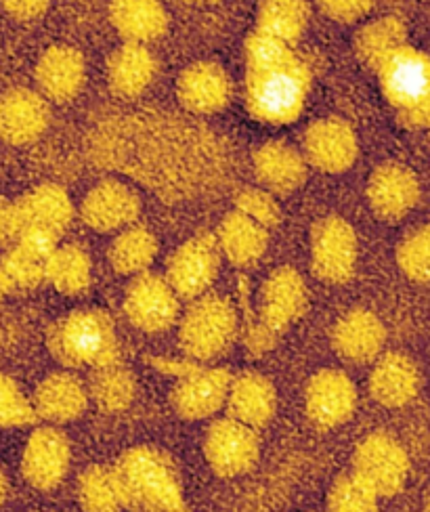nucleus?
<instances>
[{
	"label": "nucleus",
	"instance_id": "1",
	"mask_svg": "<svg viewBox=\"0 0 430 512\" xmlns=\"http://www.w3.org/2000/svg\"><path fill=\"white\" fill-rule=\"evenodd\" d=\"M86 152L95 164L145 183L162 198H191L217 187L229 166L225 141L208 126L162 112L99 122Z\"/></svg>",
	"mask_w": 430,
	"mask_h": 512
},
{
	"label": "nucleus",
	"instance_id": "2",
	"mask_svg": "<svg viewBox=\"0 0 430 512\" xmlns=\"http://www.w3.org/2000/svg\"><path fill=\"white\" fill-rule=\"evenodd\" d=\"M244 99L248 114L271 126L303 116L313 87L311 66L286 42L254 30L246 38Z\"/></svg>",
	"mask_w": 430,
	"mask_h": 512
},
{
	"label": "nucleus",
	"instance_id": "3",
	"mask_svg": "<svg viewBox=\"0 0 430 512\" xmlns=\"http://www.w3.org/2000/svg\"><path fill=\"white\" fill-rule=\"evenodd\" d=\"M124 508L135 512H191L177 466L156 447L139 445L114 466Z\"/></svg>",
	"mask_w": 430,
	"mask_h": 512
},
{
	"label": "nucleus",
	"instance_id": "4",
	"mask_svg": "<svg viewBox=\"0 0 430 512\" xmlns=\"http://www.w3.org/2000/svg\"><path fill=\"white\" fill-rule=\"evenodd\" d=\"M47 347L61 366L103 368L116 364L120 347L112 317L101 309H78L49 330Z\"/></svg>",
	"mask_w": 430,
	"mask_h": 512
},
{
	"label": "nucleus",
	"instance_id": "5",
	"mask_svg": "<svg viewBox=\"0 0 430 512\" xmlns=\"http://www.w3.org/2000/svg\"><path fill=\"white\" fill-rule=\"evenodd\" d=\"M380 89L399 122L407 128H430V57L403 45L378 70Z\"/></svg>",
	"mask_w": 430,
	"mask_h": 512
},
{
	"label": "nucleus",
	"instance_id": "6",
	"mask_svg": "<svg viewBox=\"0 0 430 512\" xmlns=\"http://www.w3.org/2000/svg\"><path fill=\"white\" fill-rule=\"evenodd\" d=\"M238 334V311L221 294H204L193 301L181 319L179 343L193 361L225 355Z\"/></svg>",
	"mask_w": 430,
	"mask_h": 512
},
{
	"label": "nucleus",
	"instance_id": "7",
	"mask_svg": "<svg viewBox=\"0 0 430 512\" xmlns=\"http://www.w3.org/2000/svg\"><path fill=\"white\" fill-rule=\"evenodd\" d=\"M353 475L378 498H391L401 492L410 475V458L395 437L372 433L357 445Z\"/></svg>",
	"mask_w": 430,
	"mask_h": 512
},
{
	"label": "nucleus",
	"instance_id": "8",
	"mask_svg": "<svg viewBox=\"0 0 430 512\" xmlns=\"http://www.w3.org/2000/svg\"><path fill=\"white\" fill-rule=\"evenodd\" d=\"M221 250L214 233H198L170 254L166 282L185 301H196L217 282L221 269Z\"/></svg>",
	"mask_w": 430,
	"mask_h": 512
},
{
	"label": "nucleus",
	"instance_id": "9",
	"mask_svg": "<svg viewBox=\"0 0 430 512\" xmlns=\"http://www.w3.org/2000/svg\"><path fill=\"white\" fill-rule=\"evenodd\" d=\"M357 236L349 221L330 215L311 231V267L326 284H347L357 267Z\"/></svg>",
	"mask_w": 430,
	"mask_h": 512
},
{
	"label": "nucleus",
	"instance_id": "10",
	"mask_svg": "<svg viewBox=\"0 0 430 512\" xmlns=\"http://www.w3.org/2000/svg\"><path fill=\"white\" fill-rule=\"evenodd\" d=\"M181 298L166 277L156 273H139L126 288L124 313L137 330L147 334L166 332L177 324Z\"/></svg>",
	"mask_w": 430,
	"mask_h": 512
},
{
	"label": "nucleus",
	"instance_id": "11",
	"mask_svg": "<svg viewBox=\"0 0 430 512\" xmlns=\"http://www.w3.org/2000/svg\"><path fill=\"white\" fill-rule=\"evenodd\" d=\"M204 454L214 473L225 479H235L252 471L258 454H261V439L250 426L233 418H223L208 429Z\"/></svg>",
	"mask_w": 430,
	"mask_h": 512
},
{
	"label": "nucleus",
	"instance_id": "12",
	"mask_svg": "<svg viewBox=\"0 0 430 512\" xmlns=\"http://www.w3.org/2000/svg\"><path fill=\"white\" fill-rule=\"evenodd\" d=\"M303 156L321 173L340 175L349 170L359 154V141L353 126L336 116L315 120L305 133Z\"/></svg>",
	"mask_w": 430,
	"mask_h": 512
},
{
	"label": "nucleus",
	"instance_id": "13",
	"mask_svg": "<svg viewBox=\"0 0 430 512\" xmlns=\"http://www.w3.org/2000/svg\"><path fill=\"white\" fill-rule=\"evenodd\" d=\"M15 238L24 231H42L61 238L74 221V204L57 183H42L13 202Z\"/></svg>",
	"mask_w": 430,
	"mask_h": 512
},
{
	"label": "nucleus",
	"instance_id": "14",
	"mask_svg": "<svg viewBox=\"0 0 430 512\" xmlns=\"http://www.w3.org/2000/svg\"><path fill=\"white\" fill-rule=\"evenodd\" d=\"M309 305V290L296 269H275L261 290V326L271 334H282L305 315Z\"/></svg>",
	"mask_w": 430,
	"mask_h": 512
},
{
	"label": "nucleus",
	"instance_id": "15",
	"mask_svg": "<svg viewBox=\"0 0 430 512\" xmlns=\"http://www.w3.org/2000/svg\"><path fill=\"white\" fill-rule=\"evenodd\" d=\"M141 215V198L137 191L118 179L99 181L80 206L82 221L95 231L112 233L135 225Z\"/></svg>",
	"mask_w": 430,
	"mask_h": 512
},
{
	"label": "nucleus",
	"instance_id": "16",
	"mask_svg": "<svg viewBox=\"0 0 430 512\" xmlns=\"http://www.w3.org/2000/svg\"><path fill=\"white\" fill-rule=\"evenodd\" d=\"M70 441L55 426H42L36 429L24 450L21 458V473L26 481L40 489V492H51L70 471Z\"/></svg>",
	"mask_w": 430,
	"mask_h": 512
},
{
	"label": "nucleus",
	"instance_id": "17",
	"mask_svg": "<svg viewBox=\"0 0 430 512\" xmlns=\"http://www.w3.org/2000/svg\"><path fill=\"white\" fill-rule=\"evenodd\" d=\"M231 374L225 368L191 366L172 389V405L185 420H202L225 408Z\"/></svg>",
	"mask_w": 430,
	"mask_h": 512
},
{
	"label": "nucleus",
	"instance_id": "18",
	"mask_svg": "<svg viewBox=\"0 0 430 512\" xmlns=\"http://www.w3.org/2000/svg\"><path fill=\"white\" fill-rule=\"evenodd\" d=\"M355 405V384L340 370H321L307 384V416L319 429H336L344 424L353 416Z\"/></svg>",
	"mask_w": 430,
	"mask_h": 512
},
{
	"label": "nucleus",
	"instance_id": "19",
	"mask_svg": "<svg viewBox=\"0 0 430 512\" xmlns=\"http://www.w3.org/2000/svg\"><path fill=\"white\" fill-rule=\"evenodd\" d=\"M59 246V238L42 231H24L13 240V246L0 261L9 290H32L47 282V265Z\"/></svg>",
	"mask_w": 430,
	"mask_h": 512
},
{
	"label": "nucleus",
	"instance_id": "20",
	"mask_svg": "<svg viewBox=\"0 0 430 512\" xmlns=\"http://www.w3.org/2000/svg\"><path fill=\"white\" fill-rule=\"evenodd\" d=\"M177 97L193 116H214L231 101V80L217 61H196L177 80Z\"/></svg>",
	"mask_w": 430,
	"mask_h": 512
},
{
	"label": "nucleus",
	"instance_id": "21",
	"mask_svg": "<svg viewBox=\"0 0 430 512\" xmlns=\"http://www.w3.org/2000/svg\"><path fill=\"white\" fill-rule=\"evenodd\" d=\"M368 202L384 221H401L420 200V183L410 168L386 162L378 166L368 181Z\"/></svg>",
	"mask_w": 430,
	"mask_h": 512
},
{
	"label": "nucleus",
	"instance_id": "22",
	"mask_svg": "<svg viewBox=\"0 0 430 512\" xmlns=\"http://www.w3.org/2000/svg\"><path fill=\"white\" fill-rule=\"evenodd\" d=\"M51 122L49 99L30 89H11L0 97V139L26 145L47 133Z\"/></svg>",
	"mask_w": 430,
	"mask_h": 512
},
{
	"label": "nucleus",
	"instance_id": "23",
	"mask_svg": "<svg viewBox=\"0 0 430 512\" xmlns=\"http://www.w3.org/2000/svg\"><path fill=\"white\" fill-rule=\"evenodd\" d=\"M84 55L68 45H55L40 55L36 63V82L40 95L55 103L72 101L84 87Z\"/></svg>",
	"mask_w": 430,
	"mask_h": 512
},
{
	"label": "nucleus",
	"instance_id": "24",
	"mask_svg": "<svg viewBox=\"0 0 430 512\" xmlns=\"http://www.w3.org/2000/svg\"><path fill=\"white\" fill-rule=\"evenodd\" d=\"M256 179L273 196H288L307 179V160L284 141H269L252 156Z\"/></svg>",
	"mask_w": 430,
	"mask_h": 512
},
{
	"label": "nucleus",
	"instance_id": "25",
	"mask_svg": "<svg viewBox=\"0 0 430 512\" xmlns=\"http://www.w3.org/2000/svg\"><path fill=\"white\" fill-rule=\"evenodd\" d=\"M386 340L384 324L380 317L368 309H353L344 313L334 330L332 345L340 357L353 361V364H365L380 355Z\"/></svg>",
	"mask_w": 430,
	"mask_h": 512
},
{
	"label": "nucleus",
	"instance_id": "26",
	"mask_svg": "<svg viewBox=\"0 0 430 512\" xmlns=\"http://www.w3.org/2000/svg\"><path fill=\"white\" fill-rule=\"evenodd\" d=\"M225 408L229 418L258 431L275 416L277 393L273 384L256 372L242 374L231 380Z\"/></svg>",
	"mask_w": 430,
	"mask_h": 512
},
{
	"label": "nucleus",
	"instance_id": "27",
	"mask_svg": "<svg viewBox=\"0 0 430 512\" xmlns=\"http://www.w3.org/2000/svg\"><path fill=\"white\" fill-rule=\"evenodd\" d=\"M158 74V59L147 45L124 42L107 61V82L112 93L122 99L143 95Z\"/></svg>",
	"mask_w": 430,
	"mask_h": 512
},
{
	"label": "nucleus",
	"instance_id": "28",
	"mask_svg": "<svg viewBox=\"0 0 430 512\" xmlns=\"http://www.w3.org/2000/svg\"><path fill=\"white\" fill-rule=\"evenodd\" d=\"M36 418L53 424H66L82 416L89 405V391L72 374H51L38 384L32 399Z\"/></svg>",
	"mask_w": 430,
	"mask_h": 512
},
{
	"label": "nucleus",
	"instance_id": "29",
	"mask_svg": "<svg viewBox=\"0 0 430 512\" xmlns=\"http://www.w3.org/2000/svg\"><path fill=\"white\" fill-rule=\"evenodd\" d=\"M420 389V372L414 361L401 355H384L370 376V393L384 408H403Z\"/></svg>",
	"mask_w": 430,
	"mask_h": 512
},
{
	"label": "nucleus",
	"instance_id": "30",
	"mask_svg": "<svg viewBox=\"0 0 430 512\" xmlns=\"http://www.w3.org/2000/svg\"><path fill=\"white\" fill-rule=\"evenodd\" d=\"M110 19L126 42L149 45L168 30V11L162 0H112Z\"/></svg>",
	"mask_w": 430,
	"mask_h": 512
},
{
	"label": "nucleus",
	"instance_id": "31",
	"mask_svg": "<svg viewBox=\"0 0 430 512\" xmlns=\"http://www.w3.org/2000/svg\"><path fill=\"white\" fill-rule=\"evenodd\" d=\"M214 238L225 259L238 267H250L261 261L269 246V231L238 210H231L221 221Z\"/></svg>",
	"mask_w": 430,
	"mask_h": 512
},
{
	"label": "nucleus",
	"instance_id": "32",
	"mask_svg": "<svg viewBox=\"0 0 430 512\" xmlns=\"http://www.w3.org/2000/svg\"><path fill=\"white\" fill-rule=\"evenodd\" d=\"M311 19L307 0H261L256 9V30L294 47Z\"/></svg>",
	"mask_w": 430,
	"mask_h": 512
},
{
	"label": "nucleus",
	"instance_id": "33",
	"mask_svg": "<svg viewBox=\"0 0 430 512\" xmlns=\"http://www.w3.org/2000/svg\"><path fill=\"white\" fill-rule=\"evenodd\" d=\"M158 256V240L152 231L141 225L122 229L110 246V265L120 275L145 273Z\"/></svg>",
	"mask_w": 430,
	"mask_h": 512
},
{
	"label": "nucleus",
	"instance_id": "34",
	"mask_svg": "<svg viewBox=\"0 0 430 512\" xmlns=\"http://www.w3.org/2000/svg\"><path fill=\"white\" fill-rule=\"evenodd\" d=\"M403 45H407L405 26L403 21L391 15L370 21L355 36V53L359 61L374 72L386 57H391Z\"/></svg>",
	"mask_w": 430,
	"mask_h": 512
},
{
	"label": "nucleus",
	"instance_id": "35",
	"mask_svg": "<svg viewBox=\"0 0 430 512\" xmlns=\"http://www.w3.org/2000/svg\"><path fill=\"white\" fill-rule=\"evenodd\" d=\"M91 256L76 244L57 246L47 265V282L61 294L76 296L91 286Z\"/></svg>",
	"mask_w": 430,
	"mask_h": 512
},
{
	"label": "nucleus",
	"instance_id": "36",
	"mask_svg": "<svg viewBox=\"0 0 430 512\" xmlns=\"http://www.w3.org/2000/svg\"><path fill=\"white\" fill-rule=\"evenodd\" d=\"M89 395L103 412H122L135 399V376L122 368L118 361L110 366L97 368L91 376Z\"/></svg>",
	"mask_w": 430,
	"mask_h": 512
},
{
	"label": "nucleus",
	"instance_id": "37",
	"mask_svg": "<svg viewBox=\"0 0 430 512\" xmlns=\"http://www.w3.org/2000/svg\"><path fill=\"white\" fill-rule=\"evenodd\" d=\"M78 502L84 512H120L124 504L114 466L86 468L78 481Z\"/></svg>",
	"mask_w": 430,
	"mask_h": 512
},
{
	"label": "nucleus",
	"instance_id": "38",
	"mask_svg": "<svg viewBox=\"0 0 430 512\" xmlns=\"http://www.w3.org/2000/svg\"><path fill=\"white\" fill-rule=\"evenodd\" d=\"M397 265L412 282H430V225L407 233L397 246Z\"/></svg>",
	"mask_w": 430,
	"mask_h": 512
},
{
	"label": "nucleus",
	"instance_id": "39",
	"mask_svg": "<svg viewBox=\"0 0 430 512\" xmlns=\"http://www.w3.org/2000/svg\"><path fill=\"white\" fill-rule=\"evenodd\" d=\"M328 512H378V496L355 475L340 477L328 494Z\"/></svg>",
	"mask_w": 430,
	"mask_h": 512
},
{
	"label": "nucleus",
	"instance_id": "40",
	"mask_svg": "<svg viewBox=\"0 0 430 512\" xmlns=\"http://www.w3.org/2000/svg\"><path fill=\"white\" fill-rule=\"evenodd\" d=\"M36 420L32 401L19 389V384L0 374V429H17Z\"/></svg>",
	"mask_w": 430,
	"mask_h": 512
},
{
	"label": "nucleus",
	"instance_id": "41",
	"mask_svg": "<svg viewBox=\"0 0 430 512\" xmlns=\"http://www.w3.org/2000/svg\"><path fill=\"white\" fill-rule=\"evenodd\" d=\"M235 210L242 212L248 219L265 227L267 231L277 227L282 221V208H279L275 196L267 189H244L235 196Z\"/></svg>",
	"mask_w": 430,
	"mask_h": 512
},
{
	"label": "nucleus",
	"instance_id": "42",
	"mask_svg": "<svg viewBox=\"0 0 430 512\" xmlns=\"http://www.w3.org/2000/svg\"><path fill=\"white\" fill-rule=\"evenodd\" d=\"M317 3L324 15L338 21V24H353L374 7V0H317Z\"/></svg>",
	"mask_w": 430,
	"mask_h": 512
},
{
	"label": "nucleus",
	"instance_id": "43",
	"mask_svg": "<svg viewBox=\"0 0 430 512\" xmlns=\"http://www.w3.org/2000/svg\"><path fill=\"white\" fill-rule=\"evenodd\" d=\"M0 5L15 19L30 21L45 15L51 7V0H0Z\"/></svg>",
	"mask_w": 430,
	"mask_h": 512
},
{
	"label": "nucleus",
	"instance_id": "44",
	"mask_svg": "<svg viewBox=\"0 0 430 512\" xmlns=\"http://www.w3.org/2000/svg\"><path fill=\"white\" fill-rule=\"evenodd\" d=\"M15 240V219H13V202L0 200V250Z\"/></svg>",
	"mask_w": 430,
	"mask_h": 512
},
{
	"label": "nucleus",
	"instance_id": "45",
	"mask_svg": "<svg viewBox=\"0 0 430 512\" xmlns=\"http://www.w3.org/2000/svg\"><path fill=\"white\" fill-rule=\"evenodd\" d=\"M7 494H9V483H7L3 468H0V506H3V502L7 500Z\"/></svg>",
	"mask_w": 430,
	"mask_h": 512
},
{
	"label": "nucleus",
	"instance_id": "46",
	"mask_svg": "<svg viewBox=\"0 0 430 512\" xmlns=\"http://www.w3.org/2000/svg\"><path fill=\"white\" fill-rule=\"evenodd\" d=\"M7 292H11V290H9L7 282H5V277H3V273H0V301H3V298H5V294H7Z\"/></svg>",
	"mask_w": 430,
	"mask_h": 512
},
{
	"label": "nucleus",
	"instance_id": "47",
	"mask_svg": "<svg viewBox=\"0 0 430 512\" xmlns=\"http://www.w3.org/2000/svg\"><path fill=\"white\" fill-rule=\"evenodd\" d=\"M185 3H189V5H208V3H214V0H185Z\"/></svg>",
	"mask_w": 430,
	"mask_h": 512
},
{
	"label": "nucleus",
	"instance_id": "48",
	"mask_svg": "<svg viewBox=\"0 0 430 512\" xmlns=\"http://www.w3.org/2000/svg\"><path fill=\"white\" fill-rule=\"evenodd\" d=\"M426 508H428L426 512H430V494H428V504H426Z\"/></svg>",
	"mask_w": 430,
	"mask_h": 512
}]
</instances>
